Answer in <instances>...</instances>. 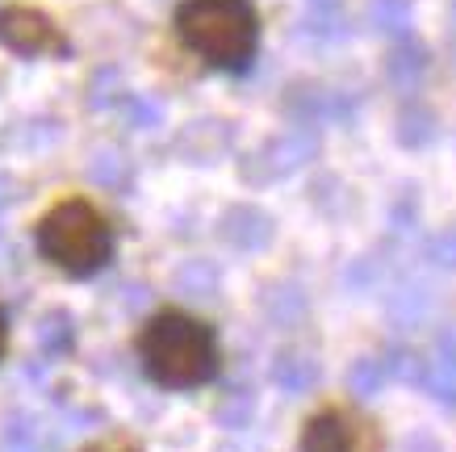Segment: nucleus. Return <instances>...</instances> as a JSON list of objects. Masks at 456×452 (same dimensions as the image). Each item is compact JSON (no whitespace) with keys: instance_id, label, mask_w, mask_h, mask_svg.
<instances>
[{"instance_id":"obj_19","label":"nucleus","mask_w":456,"mask_h":452,"mask_svg":"<svg viewBox=\"0 0 456 452\" xmlns=\"http://www.w3.org/2000/svg\"><path fill=\"white\" fill-rule=\"evenodd\" d=\"M88 177L97 180L101 189H130V160L118 155V151H97L93 164H88Z\"/></svg>"},{"instance_id":"obj_8","label":"nucleus","mask_w":456,"mask_h":452,"mask_svg":"<svg viewBox=\"0 0 456 452\" xmlns=\"http://www.w3.org/2000/svg\"><path fill=\"white\" fill-rule=\"evenodd\" d=\"M431 71V51L419 38H402L394 42V51L386 55V80L406 96H419L423 80Z\"/></svg>"},{"instance_id":"obj_6","label":"nucleus","mask_w":456,"mask_h":452,"mask_svg":"<svg viewBox=\"0 0 456 452\" xmlns=\"http://www.w3.org/2000/svg\"><path fill=\"white\" fill-rule=\"evenodd\" d=\"M0 42L17 51V55H68V38L63 29L51 21L38 9H26V4H9L0 9Z\"/></svg>"},{"instance_id":"obj_11","label":"nucleus","mask_w":456,"mask_h":452,"mask_svg":"<svg viewBox=\"0 0 456 452\" xmlns=\"http://www.w3.org/2000/svg\"><path fill=\"white\" fill-rule=\"evenodd\" d=\"M394 135H398L402 147L419 151V147H428L431 138L440 135V118H436V110H431L423 96H406V101H402V110H398V118H394Z\"/></svg>"},{"instance_id":"obj_35","label":"nucleus","mask_w":456,"mask_h":452,"mask_svg":"<svg viewBox=\"0 0 456 452\" xmlns=\"http://www.w3.org/2000/svg\"><path fill=\"white\" fill-rule=\"evenodd\" d=\"M448 13H452V34H456V0H452V9H448Z\"/></svg>"},{"instance_id":"obj_27","label":"nucleus","mask_w":456,"mask_h":452,"mask_svg":"<svg viewBox=\"0 0 456 452\" xmlns=\"http://www.w3.org/2000/svg\"><path fill=\"white\" fill-rule=\"evenodd\" d=\"M436 369L456 373V323L436 331Z\"/></svg>"},{"instance_id":"obj_36","label":"nucleus","mask_w":456,"mask_h":452,"mask_svg":"<svg viewBox=\"0 0 456 452\" xmlns=\"http://www.w3.org/2000/svg\"><path fill=\"white\" fill-rule=\"evenodd\" d=\"M452 55H456V34H452Z\"/></svg>"},{"instance_id":"obj_12","label":"nucleus","mask_w":456,"mask_h":452,"mask_svg":"<svg viewBox=\"0 0 456 452\" xmlns=\"http://www.w3.org/2000/svg\"><path fill=\"white\" fill-rule=\"evenodd\" d=\"M386 310L398 327H415L431 315V289L423 281H398L386 293Z\"/></svg>"},{"instance_id":"obj_13","label":"nucleus","mask_w":456,"mask_h":452,"mask_svg":"<svg viewBox=\"0 0 456 452\" xmlns=\"http://www.w3.org/2000/svg\"><path fill=\"white\" fill-rule=\"evenodd\" d=\"M411 21H415V9L411 0H369V26L381 34V38H411Z\"/></svg>"},{"instance_id":"obj_30","label":"nucleus","mask_w":456,"mask_h":452,"mask_svg":"<svg viewBox=\"0 0 456 452\" xmlns=\"http://www.w3.org/2000/svg\"><path fill=\"white\" fill-rule=\"evenodd\" d=\"M84 452H139L130 440H97V444H88Z\"/></svg>"},{"instance_id":"obj_14","label":"nucleus","mask_w":456,"mask_h":452,"mask_svg":"<svg viewBox=\"0 0 456 452\" xmlns=\"http://www.w3.org/2000/svg\"><path fill=\"white\" fill-rule=\"evenodd\" d=\"M305 293L297 285H273L264 289L260 298V310L268 315V323H277V327H293V323H302L305 318Z\"/></svg>"},{"instance_id":"obj_31","label":"nucleus","mask_w":456,"mask_h":452,"mask_svg":"<svg viewBox=\"0 0 456 452\" xmlns=\"http://www.w3.org/2000/svg\"><path fill=\"white\" fill-rule=\"evenodd\" d=\"M13 197H17V185H13V177H4V172H0V206H9Z\"/></svg>"},{"instance_id":"obj_22","label":"nucleus","mask_w":456,"mask_h":452,"mask_svg":"<svg viewBox=\"0 0 456 452\" xmlns=\"http://www.w3.org/2000/svg\"><path fill=\"white\" fill-rule=\"evenodd\" d=\"M419 197L411 189H402L394 201H389V226H394V234H411L419 231Z\"/></svg>"},{"instance_id":"obj_29","label":"nucleus","mask_w":456,"mask_h":452,"mask_svg":"<svg viewBox=\"0 0 456 452\" xmlns=\"http://www.w3.org/2000/svg\"><path fill=\"white\" fill-rule=\"evenodd\" d=\"M406 452H444L440 448V440L428 436V431H415V436L406 440Z\"/></svg>"},{"instance_id":"obj_25","label":"nucleus","mask_w":456,"mask_h":452,"mask_svg":"<svg viewBox=\"0 0 456 452\" xmlns=\"http://www.w3.org/2000/svg\"><path fill=\"white\" fill-rule=\"evenodd\" d=\"M305 29H310L314 38H344V13H339V9H310Z\"/></svg>"},{"instance_id":"obj_32","label":"nucleus","mask_w":456,"mask_h":452,"mask_svg":"<svg viewBox=\"0 0 456 452\" xmlns=\"http://www.w3.org/2000/svg\"><path fill=\"white\" fill-rule=\"evenodd\" d=\"M147 298H151V293H147L142 285H130V289H126V306H142Z\"/></svg>"},{"instance_id":"obj_20","label":"nucleus","mask_w":456,"mask_h":452,"mask_svg":"<svg viewBox=\"0 0 456 452\" xmlns=\"http://www.w3.org/2000/svg\"><path fill=\"white\" fill-rule=\"evenodd\" d=\"M251 415H256V398H251V390H231V394L218 402L214 419H218L226 431H243V427L251 423Z\"/></svg>"},{"instance_id":"obj_17","label":"nucleus","mask_w":456,"mask_h":452,"mask_svg":"<svg viewBox=\"0 0 456 452\" xmlns=\"http://www.w3.org/2000/svg\"><path fill=\"white\" fill-rule=\"evenodd\" d=\"M381 365H386V377H394L402 385H423L431 373V360L423 352H415V348H406V343H394L381 357Z\"/></svg>"},{"instance_id":"obj_2","label":"nucleus","mask_w":456,"mask_h":452,"mask_svg":"<svg viewBox=\"0 0 456 452\" xmlns=\"http://www.w3.org/2000/svg\"><path fill=\"white\" fill-rule=\"evenodd\" d=\"M180 42L222 71H248L260 46V17L251 0H184L176 9Z\"/></svg>"},{"instance_id":"obj_26","label":"nucleus","mask_w":456,"mask_h":452,"mask_svg":"<svg viewBox=\"0 0 456 452\" xmlns=\"http://www.w3.org/2000/svg\"><path fill=\"white\" fill-rule=\"evenodd\" d=\"M126 113H130V126H134V130H155V126L164 122V110H159V101H147V96H130Z\"/></svg>"},{"instance_id":"obj_10","label":"nucleus","mask_w":456,"mask_h":452,"mask_svg":"<svg viewBox=\"0 0 456 452\" xmlns=\"http://www.w3.org/2000/svg\"><path fill=\"white\" fill-rule=\"evenodd\" d=\"M318 360L310 357V352H302V348H285V352H277L273 357V369H268V377L281 385V394L289 398H302L310 394L318 385Z\"/></svg>"},{"instance_id":"obj_9","label":"nucleus","mask_w":456,"mask_h":452,"mask_svg":"<svg viewBox=\"0 0 456 452\" xmlns=\"http://www.w3.org/2000/svg\"><path fill=\"white\" fill-rule=\"evenodd\" d=\"M226 147H231V126L218 122V118L184 126V135L176 138V151L189 160V164H214Z\"/></svg>"},{"instance_id":"obj_34","label":"nucleus","mask_w":456,"mask_h":452,"mask_svg":"<svg viewBox=\"0 0 456 452\" xmlns=\"http://www.w3.org/2000/svg\"><path fill=\"white\" fill-rule=\"evenodd\" d=\"M310 9H339V0H310Z\"/></svg>"},{"instance_id":"obj_4","label":"nucleus","mask_w":456,"mask_h":452,"mask_svg":"<svg viewBox=\"0 0 456 452\" xmlns=\"http://www.w3.org/2000/svg\"><path fill=\"white\" fill-rule=\"evenodd\" d=\"M302 452H381V427L360 411L327 407L305 419Z\"/></svg>"},{"instance_id":"obj_3","label":"nucleus","mask_w":456,"mask_h":452,"mask_svg":"<svg viewBox=\"0 0 456 452\" xmlns=\"http://www.w3.org/2000/svg\"><path fill=\"white\" fill-rule=\"evenodd\" d=\"M38 251L46 260L63 268L68 276H93L101 273L113 256V231L101 218L97 206H88L80 197L59 201L55 210H46L38 222Z\"/></svg>"},{"instance_id":"obj_16","label":"nucleus","mask_w":456,"mask_h":452,"mask_svg":"<svg viewBox=\"0 0 456 452\" xmlns=\"http://www.w3.org/2000/svg\"><path fill=\"white\" fill-rule=\"evenodd\" d=\"M38 348L46 352V357H68L71 343H76V323H71L68 310H46V315L38 318Z\"/></svg>"},{"instance_id":"obj_15","label":"nucleus","mask_w":456,"mask_h":452,"mask_svg":"<svg viewBox=\"0 0 456 452\" xmlns=\"http://www.w3.org/2000/svg\"><path fill=\"white\" fill-rule=\"evenodd\" d=\"M176 289L193 301H209V298H218L222 273L209 260H189V264H180L176 268Z\"/></svg>"},{"instance_id":"obj_28","label":"nucleus","mask_w":456,"mask_h":452,"mask_svg":"<svg viewBox=\"0 0 456 452\" xmlns=\"http://www.w3.org/2000/svg\"><path fill=\"white\" fill-rule=\"evenodd\" d=\"M373 281H377V264L369 260V256L352 260V268L344 273V285H347V289H369Z\"/></svg>"},{"instance_id":"obj_33","label":"nucleus","mask_w":456,"mask_h":452,"mask_svg":"<svg viewBox=\"0 0 456 452\" xmlns=\"http://www.w3.org/2000/svg\"><path fill=\"white\" fill-rule=\"evenodd\" d=\"M4 348H9V323H4V310H0V360H4Z\"/></svg>"},{"instance_id":"obj_18","label":"nucleus","mask_w":456,"mask_h":452,"mask_svg":"<svg viewBox=\"0 0 456 452\" xmlns=\"http://www.w3.org/2000/svg\"><path fill=\"white\" fill-rule=\"evenodd\" d=\"M381 382H386V365L381 357H356L347 365V394H356L360 402L381 394Z\"/></svg>"},{"instance_id":"obj_7","label":"nucleus","mask_w":456,"mask_h":452,"mask_svg":"<svg viewBox=\"0 0 456 452\" xmlns=\"http://www.w3.org/2000/svg\"><path fill=\"white\" fill-rule=\"evenodd\" d=\"M218 234H222V243L235 247V251H264V247L273 243V234H277V222H273L268 210L239 201V206L222 210Z\"/></svg>"},{"instance_id":"obj_1","label":"nucleus","mask_w":456,"mask_h":452,"mask_svg":"<svg viewBox=\"0 0 456 452\" xmlns=\"http://www.w3.org/2000/svg\"><path fill=\"white\" fill-rule=\"evenodd\" d=\"M142 369L164 390H197L214 382L218 373V340L214 331L193 315L164 310L155 315L139 335Z\"/></svg>"},{"instance_id":"obj_21","label":"nucleus","mask_w":456,"mask_h":452,"mask_svg":"<svg viewBox=\"0 0 456 452\" xmlns=\"http://www.w3.org/2000/svg\"><path fill=\"white\" fill-rule=\"evenodd\" d=\"M0 452H46L38 423H29L26 415H17L13 423L4 427V436H0Z\"/></svg>"},{"instance_id":"obj_24","label":"nucleus","mask_w":456,"mask_h":452,"mask_svg":"<svg viewBox=\"0 0 456 452\" xmlns=\"http://www.w3.org/2000/svg\"><path fill=\"white\" fill-rule=\"evenodd\" d=\"M423 390H428L440 407H448V411H456V373H448V369H436L431 365V373H428V382H423Z\"/></svg>"},{"instance_id":"obj_5","label":"nucleus","mask_w":456,"mask_h":452,"mask_svg":"<svg viewBox=\"0 0 456 452\" xmlns=\"http://www.w3.org/2000/svg\"><path fill=\"white\" fill-rule=\"evenodd\" d=\"M314 151H318L314 130L293 126V130H285V135H273L268 143H260V147L243 160L239 172H243L248 185H273V180H285V177H293L297 168L310 164Z\"/></svg>"},{"instance_id":"obj_23","label":"nucleus","mask_w":456,"mask_h":452,"mask_svg":"<svg viewBox=\"0 0 456 452\" xmlns=\"http://www.w3.org/2000/svg\"><path fill=\"white\" fill-rule=\"evenodd\" d=\"M428 260L440 268V273H456V222L452 226H440V231L428 239Z\"/></svg>"}]
</instances>
